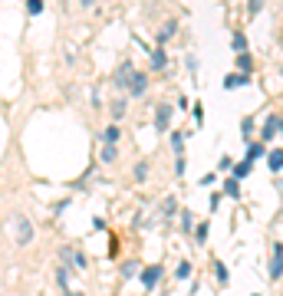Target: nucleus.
<instances>
[{"mask_svg": "<svg viewBox=\"0 0 283 296\" xmlns=\"http://www.w3.org/2000/svg\"><path fill=\"white\" fill-rule=\"evenodd\" d=\"M10 224H14V240L20 244V247H26V244H33V224L26 214H14L10 218Z\"/></svg>", "mask_w": 283, "mask_h": 296, "instance_id": "1", "label": "nucleus"}, {"mask_svg": "<svg viewBox=\"0 0 283 296\" xmlns=\"http://www.w3.org/2000/svg\"><path fill=\"white\" fill-rule=\"evenodd\" d=\"M132 72H135V66H132V62H118V70L116 72H112V82H116V86L118 89H126L128 86V79H132Z\"/></svg>", "mask_w": 283, "mask_h": 296, "instance_id": "2", "label": "nucleus"}, {"mask_svg": "<svg viewBox=\"0 0 283 296\" xmlns=\"http://www.w3.org/2000/svg\"><path fill=\"white\" fill-rule=\"evenodd\" d=\"M126 89L132 96H145V89H148V76H145V72H132V79H128Z\"/></svg>", "mask_w": 283, "mask_h": 296, "instance_id": "3", "label": "nucleus"}, {"mask_svg": "<svg viewBox=\"0 0 283 296\" xmlns=\"http://www.w3.org/2000/svg\"><path fill=\"white\" fill-rule=\"evenodd\" d=\"M172 116H174L172 106H158V109H155V128H158V132H165L168 125H172Z\"/></svg>", "mask_w": 283, "mask_h": 296, "instance_id": "4", "label": "nucleus"}, {"mask_svg": "<svg viewBox=\"0 0 283 296\" xmlns=\"http://www.w3.org/2000/svg\"><path fill=\"white\" fill-rule=\"evenodd\" d=\"M276 132H280V116H276V112H270V118H267V122H264V132H260V135H264V138H274V135Z\"/></svg>", "mask_w": 283, "mask_h": 296, "instance_id": "5", "label": "nucleus"}, {"mask_svg": "<svg viewBox=\"0 0 283 296\" xmlns=\"http://www.w3.org/2000/svg\"><path fill=\"white\" fill-rule=\"evenodd\" d=\"M280 266H283V250L280 244H274V257H270V276L274 280H280Z\"/></svg>", "mask_w": 283, "mask_h": 296, "instance_id": "6", "label": "nucleus"}, {"mask_svg": "<svg viewBox=\"0 0 283 296\" xmlns=\"http://www.w3.org/2000/svg\"><path fill=\"white\" fill-rule=\"evenodd\" d=\"M158 276H162V266H145V270H142V283H145L148 290L158 283Z\"/></svg>", "mask_w": 283, "mask_h": 296, "instance_id": "7", "label": "nucleus"}, {"mask_svg": "<svg viewBox=\"0 0 283 296\" xmlns=\"http://www.w3.org/2000/svg\"><path fill=\"white\" fill-rule=\"evenodd\" d=\"M240 86H247V72H234V76L224 79V89H240Z\"/></svg>", "mask_w": 283, "mask_h": 296, "instance_id": "8", "label": "nucleus"}, {"mask_svg": "<svg viewBox=\"0 0 283 296\" xmlns=\"http://www.w3.org/2000/svg\"><path fill=\"white\" fill-rule=\"evenodd\" d=\"M174 30H178V24H174V20H168V24L162 26V30H158V43H165V40H172V36H174Z\"/></svg>", "mask_w": 283, "mask_h": 296, "instance_id": "9", "label": "nucleus"}, {"mask_svg": "<svg viewBox=\"0 0 283 296\" xmlns=\"http://www.w3.org/2000/svg\"><path fill=\"white\" fill-rule=\"evenodd\" d=\"M214 280H218L220 286H228V266L220 264V260H214Z\"/></svg>", "mask_w": 283, "mask_h": 296, "instance_id": "10", "label": "nucleus"}, {"mask_svg": "<svg viewBox=\"0 0 283 296\" xmlns=\"http://www.w3.org/2000/svg\"><path fill=\"white\" fill-rule=\"evenodd\" d=\"M174 210H178V201H174V198H172V194H168V198H165V201H162V214H165V218H172Z\"/></svg>", "mask_w": 283, "mask_h": 296, "instance_id": "11", "label": "nucleus"}, {"mask_svg": "<svg viewBox=\"0 0 283 296\" xmlns=\"http://www.w3.org/2000/svg\"><path fill=\"white\" fill-rule=\"evenodd\" d=\"M230 168H234V178L240 181V178H247V174H250V162H240V164H230Z\"/></svg>", "mask_w": 283, "mask_h": 296, "instance_id": "12", "label": "nucleus"}, {"mask_svg": "<svg viewBox=\"0 0 283 296\" xmlns=\"http://www.w3.org/2000/svg\"><path fill=\"white\" fill-rule=\"evenodd\" d=\"M56 283H60V290H70V270H66V266L56 270Z\"/></svg>", "mask_w": 283, "mask_h": 296, "instance_id": "13", "label": "nucleus"}, {"mask_svg": "<svg viewBox=\"0 0 283 296\" xmlns=\"http://www.w3.org/2000/svg\"><path fill=\"white\" fill-rule=\"evenodd\" d=\"M280 158H283V152H280V148H274V152H270V158H267L270 172H280Z\"/></svg>", "mask_w": 283, "mask_h": 296, "instance_id": "14", "label": "nucleus"}, {"mask_svg": "<svg viewBox=\"0 0 283 296\" xmlns=\"http://www.w3.org/2000/svg\"><path fill=\"white\" fill-rule=\"evenodd\" d=\"M102 142H106V145H116V142H118V128H116V125H109V128L102 132Z\"/></svg>", "mask_w": 283, "mask_h": 296, "instance_id": "15", "label": "nucleus"}, {"mask_svg": "<svg viewBox=\"0 0 283 296\" xmlns=\"http://www.w3.org/2000/svg\"><path fill=\"white\" fill-rule=\"evenodd\" d=\"M237 70H240V72H250V56H247V50L237 56Z\"/></svg>", "mask_w": 283, "mask_h": 296, "instance_id": "16", "label": "nucleus"}, {"mask_svg": "<svg viewBox=\"0 0 283 296\" xmlns=\"http://www.w3.org/2000/svg\"><path fill=\"white\" fill-rule=\"evenodd\" d=\"M174 276H178V280H188V276H191V264H188V260H184V264H178Z\"/></svg>", "mask_w": 283, "mask_h": 296, "instance_id": "17", "label": "nucleus"}, {"mask_svg": "<svg viewBox=\"0 0 283 296\" xmlns=\"http://www.w3.org/2000/svg\"><path fill=\"white\" fill-rule=\"evenodd\" d=\"M152 66H155V70L165 66V50H155V53H152Z\"/></svg>", "mask_w": 283, "mask_h": 296, "instance_id": "18", "label": "nucleus"}, {"mask_svg": "<svg viewBox=\"0 0 283 296\" xmlns=\"http://www.w3.org/2000/svg\"><path fill=\"white\" fill-rule=\"evenodd\" d=\"M234 50H237V53H244V50H247V36H244V33H234Z\"/></svg>", "mask_w": 283, "mask_h": 296, "instance_id": "19", "label": "nucleus"}, {"mask_svg": "<svg viewBox=\"0 0 283 296\" xmlns=\"http://www.w3.org/2000/svg\"><path fill=\"white\" fill-rule=\"evenodd\" d=\"M224 191H228L230 198H237V194H240V184H237V178H230L228 184H224Z\"/></svg>", "mask_w": 283, "mask_h": 296, "instance_id": "20", "label": "nucleus"}, {"mask_svg": "<svg viewBox=\"0 0 283 296\" xmlns=\"http://www.w3.org/2000/svg\"><path fill=\"white\" fill-rule=\"evenodd\" d=\"M126 116V102L118 99V102H112V118H122Z\"/></svg>", "mask_w": 283, "mask_h": 296, "instance_id": "21", "label": "nucleus"}, {"mask_svg": "<svg viewBox=\"0 0 283 296\" xmlns=\"http://www.w3.org/2000/svg\"><path fill=\"white\" fill-rule=\"evenodd\" d=\"M26 14H43V0H26Z\"/></svg>", "mask_w": 283, "mask_h": 296, "instance_id": "22", "label": "nucleus"}, {"mask_svg": "<svg viewBox=\"0 0 283 296\" xmlns=\"http://www.w3.org/2000/svg\"><path fill=\"white\" fill-rule=\"evenodd\" d=\"M135 178H148V164H145V162H138V164H135Z\"/></svg>", "mask_w": 283, "mask_h": 296, "instance_id": "23", "label": "nucleus"}, {"mask_svg": "<svg viewBox=\"0 0 283 296\" xmlns=\"http://www.w3.org/2000/svg\"><path fill=\"white\" fill-rule=\"evenodd\" d=\"M102 162H116V145H106L102 148Z\"/></svg>", "mask_w": 283, "mask_h": 296, "instance_id": "24", "label": "nucleus"}, {"mask_svg": "<svg viewBox=\"0 0 283 296\" xmlns=\"http://www.w3.org/2000/svg\"><path fill=\"white\" fill-rule=\"evenodd\" d=\"M194 237H198V244H204V240H208V224H198Z\"/></svg>", "mask_w": 283, "mask_h": 296, "instance_id": "25", "label": "nucleus"}, {"mask_svg": "<svg viewBox=\"0 0 283 296\" xmlns=\"http://www.w3.org/2000/svg\"><path fill=\"white\" fill-rule=\"evenodd\" d=\"M135 270H138V264H126V266H122V276L128 280V276H135Z\"/></svg>", "mask_w": 283, "mask_h": 296, "instance_id": "26", "label": "nucleus"}, {"mask_svg": "<svg viewBox=\"0 0 283 296\" xmlns=\"http://www.w3.org/2000/svg\"><path fill=\"white\" fill-rule=\"evenodd\" d=\"M240 132H244V138H250V132H254V122H250V118H244V125H240Z\"/></svg>", "mask_w": 283, "mask_h": 296, "instance_id": "27", "label": "nucleus"}, {"mask_svg": "<svg viewBox=\"0 0 283 296\" xmlns=\"http://www.w3.org/2000/svg\"><path fill=\"white\" fill-rule=\"evenodd\" d=\"M172 145H174V152H181V148H184V135H174V138H172Z\"/></svg>", "mask_w": 283, "mask_h": 296, "instance_id": "28", "label": "nucleus"}, {"mask_svg": "<svg viewBox=\"0 0 283 296\" xmlns=\"http://www.w3.org/2000/svg\"><path fill=\"white\" fill-rule=\"evenodd\" d=\"M264 155V145H250V152H247V158H260Z\"/></svg>", "mask_w": 283, "mask_h": 296, "instance_id": "29", "label": "nucleus"}, {"mask_svg": "<svg viewBox=\"0 0 283 296\" xmlns=\"http://www.w3.org/2000/svg\"><path fill=\"white\" fill-rule=\"evenodd\" d=\"M260 7H264V0H250V14H260Z\"/></svg>", "mask_w": 283, "mask_h": 296, "instance_id": "30", "label": "nucleus"}, {"mask_svg": "<svg viewBox=\"0 0 283 296\" xmlns=\"http://www.w3.org/2000/svg\"><path fill=\"white\" fill-rule=\"evenodd\" d=\"M79 4H82V7H92V4H96V0H79Z\"/></svg>", "mask_w": 283, "mask_h": 296, "instance_id": "31", "label": "nucleus"}]
</instances>
